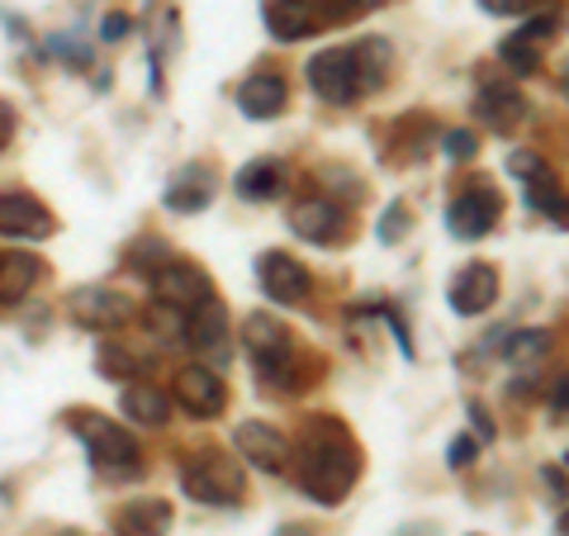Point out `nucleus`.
I'll list each match as a JSON object with an SVG mask.
<instances>
[{
  "mask_svg": "<svg viewBox=\"0 0 569 536\" xmlns=\"http://www.w3.org/2000/svg\"><path fill=\"white\" fill-rule=\"evenodd\" d=\"M290 456H295L299 489L323 508L342 504L356 485V475H361V451H356V441L347 437V427L337 418H309L305 437H299Z\"/></svg>",
  "mask_w": 569,
  "mask_h": 536,
  "instance_id": "f257e3e1",
  "label": "nucleus"
},
{
  "mask_svg": "<svg viewBox=\"0 0 569 536\" xmlns=\"http://www.w3.org/2000/svg\"><path fill=\"white\" fill-rule=\"evenodd\" d=\"M242 343H247V356H252V366L261 375V385L271 389H295V337L284 332L280 318L271 314H252L242 328Z\"/></svg>",
  "mask_w": 569,
  "mask_h": 536,
  "instance_id": "f03ea898",
  "label": "nucleus"
},
{
  "mask_svg": "<svg viewBox=\"0 0 569 536\" xmlns=\"http://www.w3.org/2000/svg\"><path fill=\"white\" fill-rule=\"evenodd\" d=\"M181 485L190 498H200V504L228 508L242 498V460L219 451V446H204V451H194L181 466Z\"/></svg>",
  "mask_w": 569,
  "mask_h": 536,
  "instance_id": "7ed1b4c3",
  "label": "nucleus"
},
{
  "mask_svg": "<svg viewBox=\"0 0 569 536\" xmlns=\"http://www.w3.org/2000/svg\"><path fill=\"white\" fill-rule=\"evenodd\" d=\"M71 433L86 441V451H91V460L100 470H110V475L138 470V441H133L129 427L110 423L104 414H86V408H77V414H71Z\"/></svg>",
  "mask_w": 569,
  "mask_h": 536,
  "instance_id": "20e7f679",
  "label": "nucleus"
},
{
  "mask_svg": "<svg viewBox=\"0 0 569 536\" xmlns=\"http://www.w3.org/2000/svg\"><path fill=\"white\" fill-rule=\"evenodd\" d=\"M503 219V195L493 190L489 176H475V181L456 195V205L447 209V228L456 238H485L493 234V224Z\"/></svg>",
  "mask_w": 569,
  "mask_h": 536,
  "instance_id": "39448f33",
  "label": "nucleus"
},
{
  "mask_svg": "<svg viewBox=\"0 0 569 536\" xmlns=\"http://www.w3.org/2000/svg\"><path fill=\"white\" fill-rule=\"evenodd\" d=\"M67 314L91 332H119L133 324V299L110 290V285H77L67 295Z\"/></svg>",
  "mask_w": 569,
  "mask_h": 536,
  "instance_id": "423d86ee",
  "label": "nucleus"
},
{
  "mask_svg": "<svg viewBox=\"0 0 569 536\" xmlns=\"http://www.w3.org/2000/svg\"><path fill=\"white\" fill-rule=\"evenodd\" d=\"M309 86L323 105H351L361 96V77H356V52L351 48H323L309 58Z\"/></svg>",
  "mask_w": 569,
  "mask_h": 536,
  "instance_id": "0eeeda50",
  "label": "nucleus"
},
{
  "mask_svg": "<svg viewBox=\"0 0 569 536\" xmlns=\"http://www.w3.org/2000/svg\"><path fill=\"white\" fill-rule=\"evenodd\" d=\"M152 295H157V304H167V309L190 314V309H200V304L213 299V285H209V276L200 271V266H190V261H162L152 271Z\"/></svg>",
  "mask_w": 569,
  "mask_h": 536,
  "instance_id": "6e6552de",
  "label": "nucleus"
},
{
  "mask_svg": "<svg viewBox=\"0 0 569 536\" xmlns=\"http://www.w3.org/2000/svg\"><path fill=\"white\" fill-rule=\"evenodd\" d=\"M58 234L48 205L29 190H0V238H20V242H43Z\"/></svg>",
  "mask_w": 569,
  "mask_h": 536,
  "instance_id": "1a4fd4ad",
  "label": "nucleus"
},
{
  "mask_svg": "<svg viewBox=\"0 0 569 536\" xmlns=\"http://www.w3.org/2000/svg\"><path fill=\"white\" fill-rule=\"evenodd\" d=\"M257 280H261V290L271 304H305L309 290H313V280H309V266L290 257V252H261L257 257Z\"/></svg>",
  "mask_w": 569,
  "mask_h": 536,
  "instance_id": "9d476101",
  "label": "nucleus"
},
{
  "mask_svg": "<svg viewBox=\"0 0 569 536\" xmlns=\"http://www.w3.org/2000/svg\"><path fill=\"white\" fill-rule=\"evenodd\" d=\"M171 395H176V404H181L186 414H194V418H219L223 408H228V385H223L209 366H186V370H176Z\"/></svg>",
  "mask_w": 569,
  "mask_h": 536,
  "instance_id": "9b49d317",
  "label": "nucleus"
},
{
  "mask_svg": "<svg viewBox=\"0 0 569 536\" xmlns=\"http://www.w3.org/2000/svg\"><path fill=\"white\" fill-rule=\"evenodd\" d=\"M290 228L305 242H342V234H347V214H342V205H332L328 195H305V200H295L290 205Z\"/></svg>",
  "mask_w": 569,
  "mask_h": 536,
  "instance_id": "f8f14e48",
  "label": "nucleus"
},
{
  "mask_svg": "<svg viewBox=\"0 0 569 536\" xmlns=\"http://www.w3.org/2000/svg\"><path fill=\"white\" fill-rule=\"evenodd\" d=\"M328 0H266V29L276 39L295 43V39H309L323 24H332V14L323 10Z\"/></svg>",
  "mask_w": 569,
  "mask_h": 536,
  "instance_id": "ddd939ff",
  "label": "nucleus"
},
{
  "mask_svg": "<svg viewBox=\"0 0 569 536\" xmlns=\"http://www.w3.org/2000/svg\"><path fill=\"white\" fill-rule=\"evenodd\" d=\"M451 309L460 318H475V314H489L493 304H498V271L489 261H470V266H460L456 280H451Z\"/></svg>",
  "mask_w": 569,
  "mask_h": 536,
  "instance_id": "4468645a",
  "label": "nucleus"
},
{
  "mask_svg": "<svg viewBox=\"0 0 569 536\" xmlns=\"http://www.w3.org/2000/svg\"><path fill=\"white\" fill-rule=\"evenodd\" d=\"M475 115L485 119L493 133H512L527 119V100H522V91L512 81H479Z\"/></svg>",
  "mask_w": 569,
  "mask_h": 536,
  "instance_id": "2eb2a0df",
  "label": "nucleus"
},
{
  "mask_svg": "<svg viewBox=\"0 0 569 536\" xmlns=\"http://www.w3.org/2000/svg\"><path fill=\"white\" fill-rule=\"evenodd\" d=\"M238 451H242V460H252V466L266 475H280L290 466V446H284V437L271 423H257V418L238 427Z\"/></svg>",
  "mask_w": 569,
  "mask_h": 536,
  "instance_id": "dca6fc26",
  "label": "nucleus"
},
{
  "mask_svg": "<svg viewBox=\"0 0 569 536\" xmlns=\"http://www.w3.org/2000/svg\"><path fill=\"white\" fill-rule=\"evenodd\" d=\"M284 100H290V86H284L280 71H257V77H247L238 86V110L247 119H276L284 110Z\"/></svg>",
  "mask_w": 569,
  "mask_h": 536,
  "instance_id": "f3484780",
  "label": "nucleus"
},
{
  "mask_svg": "<svg viewBox=\"0 0 569 536\" xmlns=\"http://www.w3.org/2000/svg\"><path fill=\"white\" fill-rule=\"evenodd\" d=\"M171 532V504L167 498H129L114 513V536H167Z\"/></svg>",
  "mask_w": 569,
  "mask_h": 536,
  "instance_id": "a211bd4d",
  "label": "nucleus"
},
{
  "mask_svg": "<svg viewBox=\"0 0 569 536\" xmlns=\"http://www.w3.org/2000/svg\"><path fill=\"white\" fill-rule=\"evenodd\" d=\"M119 404H123V418H133L142 427H167V418H171V395L162 385H148V380L123 385Z\"/></svg>",
  "mask_w": 569,
  "mask_h": 536,
  "instance_id": "6ab92c4d",
  "label": "nucleus"
},
{
  "mask_svg": "<svg viewBox=\"0 0 569 536\" xmlns=\"http://www.w3.org/2000/svg\"><path fill=\"white\" fill-rule=\"evenodd\" d=\"M209 200H213V176L204 167H186L167 186V209H176V214H200V209H209Z\"/></svg>",
  "mask_w": 569,
  "mask_h": 536,
  "instance_id": "aec40b11",
  "label": "nucleus"
},
{
  "mask_svg": "<svg viewBox=\"0 0 569 536\" xmlns=\"http://www.w3.org/2000/svg\"><path fill=\"white\" fill-rule=\"evenodd\" d=\"M223 337H228V314H223L219 299L190 309V318H186V347L209 351V347H223Z\"/></svg>",
  "mask_w": 569,
  "mask_h": 536,
  "instance_id": "412c9836",
  "label": "nucleus"
},
{
  "mask_svg": "<svg viewBox=\"0 0 569 536\" xmlns=\"http://www.w3.org/2000/svg\"><path fill=\"white\" fill-rule=\"evenodd\" d=\"M43 276V261L29 257V252H14V257H0V304H20L33 285Z\"/></svg>",
  "mask_w": 569,
  "mask_h": 536,
  "instance_id": "4be33fe9",
  "label": "nucleus"
},
{
  "mask_svg": "<svg viewBox=\"0 0 569 536\" xmlns=\"http://www.w3.org/2000/svg\"><path fill=\"white\" fill-rule=\"evenodd\" d=\"M233 186H238L242 200H276L284 190V171H280V162H271V157H261V162H247L238 171Z\"/></svg>",
  "mask_w": 569,
  "mask_h": 536,
  "instance_id": "5701e85b",
  "label": "nucleus"
},
{
  "mask_svg": "<svg viewBox=\"0 0 569 536\" xmlns=\"http://www.w3.org/2000/svg\"><path fill=\"white\" fill-rule=\"evenodd\" d=\"M527 205L537 209V214H546L550 224L569 228V190H565L560 181H550V176H541V181L527 186Z\"/></svg>",
  "mask_w": 569,
  "mask_h": 536,
  "instance_id": "b1692460",
  "label": "nucleus"
},
{
  "mask_svg": "<svg viewBox=\"0 0 569 536\" xmlns=\"http://www.w3.org/2000/svg\"><path fill=\"white\" fill-rule=\"evenodd\" d=\"M356 52V77H361L366 91H376V86H385V71H389V43L385 39H366Z\"/></svg>",
  "mask_w": 569,
  "mask_h": 536,
  "instance_id": "393cba45",
  "label": "nucleus"
},
{
  "mask_svg": "<svg viewBox=\"0 0 569 536\" xmlns=\"http://www.w3.org/2000/svg\"><path fill=\"white\" fill-rule=\"evenodd\" d=\"M546 347H550V332L546 328H522V332L508 337L503 356H508L512 366H531V361H541V356H546Z\"/></svg>",
  "mask_w": 569,
  "mask_h": 536,
  "instance_id": "a878e982",
  "label": "nucleus"
},
{
  "mask_svg": "<svg viewBox=\"0 0 569 536\" xmlns=\"http://www.w3.org/2000/svg\"><path fill=\"white\" fill-rule=\"evenodd\" d=\"M498 58H503L518 77H531V71L541 67V52H537V43L527 39V33H512V39H503L498 43Z\"/></svg>",
  "mask_w": 569,
  "mask_h": 536,
  "instance_id": "bb28decb",
  "label": "nucleus"
},
{
  "mask_svg": "<svg viewBox=\"0 0 569 536\" xmlns=\"http://www.w3.org/2000/svg\"><path fill=\"white\" fill-rule=\"evenodd\" d=\"M508 171L531 186V181H541V176H546V162H541V152H531V148H512L508 152Z\"/></svg>",
  "mask_w": 569,
  "mask_h": 536,
  "instance_id": "cd10ccee",
  "label": "nucleus"
},
{
  "mask_svg": "<svg viewBox=\"0 0 569 536\" xmlns=\"http://www.w3.org/2000/svg\"><path fill=\"white\" fill-rule=\"evenodd\" d=\"M441 148H447L451 162H470V157L479 152V138H475L470 129H451L447 138H441Z\"/></svg>",
  "mask_w": 569,
  "mask_h": 536,
  "instance_id": "c85d7f7f",
  "label": "nucleus"
},
{
  "mask_svg": "<svg viewBox=\"0 0 569 536\" xmlns=\"http://www.w3.org/2000/svg\"><path fill=\"white\" fill-rule=\"evenodd\" d=\"M403 234H408V209L389 205V209H385V219H380V242H399Z\"/></svg>",
  "mask_w": 569,
  "mask_h": 536,
  "instance_id": "c756f323",
  "label": "nucleus"
},
{
  "mask_svg": "<svg viewBox=\"0 0 569 536\" xmlns=\"http://www.w3.org/2000/svg\"><path fill=\"white\" fill-rule=\"evenodd\" d=\"M475 456H479V441H475V437H456V441H451V451H447V460H451L456 470H466Z\"/></svg>",
  "mask_w": 569,
  "mask_h": 536,
  "instance_id": "7c9ffc66",
  "label": "nucleus"
},
{
  "mask_svg": "<svg viewBox=\"0 0 569 536\" xmlns=\"http://www.w3.org/2000/svg\"><path fill=\"white\" fill-rule=\"evenodd\" d=\"M550 414H556L560 423H569V370L556 380V389H550Z\"/></svg>",
  "mask_w": 569,
  "mask_h": 536,
  "instance_id": "2f4dec72",
  "label": "nucleus"
},
{
  "mask_svg": "<svg viewBox=\"0 0 569 536\" xmlns=\"http://www.w3.org/2000/svg\"><path fill=\"white\" fill-rule=\"evenodd\" d=\"M14 142V110H10V100H0V152H6Z\"/></svg>",
  "mask_w": 569,
  "mask_h": 536,
  "instance_id": "473e14b6",
  "label": "nucleus"
},
{
  "mask_svg": "<svg viewBox=\"0 0 569 536\" xmlns=\"http://www.w3.org/2000/svg\"><path fill=\"white\" fill-rule=\"evenodd\" d=\"M489 14H527V0H479Z\"/></svg>",
  "mask_w": 569,
  "mask_h": 536,
  "instance_id": "72a5a7b5",
  "label": "nucleus"
},
{
  "mask_svg": "<svg viewBox=\"0 0 569 536\" xmlns=\"http://www.w3.org/2000/svg\"><path fill=\"white\" fill-rule=\"evenodd\" d=\"M100 33H104V43H114V39H123V33H129V20H123V14H110V20L100 24Z\"/></svg>",
  "mask_w": 569,
  "mask_h": 536,
  "instance_id": "f704fd0d",
  "label": "nucleus"
},
{
  "mask_svg": "<svg viewBox=\"0 0 569 536\" xmlns=\"http://www.w3.org/2000/svg\"><path fill=\"white\" fill-rule=\"evenodd\" d=\"M470 423L479 427V441H493V427H489V414L479 404H470Z\"/></svg>",
  "mask_w": 569,
  "mask_h": 536,
  "instance_id": "c9c22d12",
  "label": "nucleus"
},
{
  "mask_svg": "<svg viewBox=\"0 0 569 536\" xmlns=\"http://www.w3.org/2000/svg\"><path fill=\"white\" fill-rule=\"evenodd\" d=\"M351 10H376V6H385V0H347Z\"/></svg>",
  "mask_w": 569,
  "mask_h": 536,
  "instance_id": "e433bc0d",
  "label": "nucleus"
},
{
  "mask_svg": "<svg viewBox=\"0 0 569 536\" xmlns=\"http://www.w3.org/2000/svg\"><path fill=\"white\" fill-rule=\"evenodd\" d=\"M560 532H565V536H569V513H565V517H560Z\"/></svg>",
  "mask_w": 569,
  "mask_h": 536,
  "instance_id": "4c0bfd02",
  "label": "nucleus"
},
{
  "mask_svg": "<svg viewBox=\"0 0 569 536\" xmlns=\"http://www.w3.org/2000/svg\"><path fill=\"white\" fill-rule=\"evenodd\" d=\"M565 466H569V451H565Z\"/></svg>",
  "mask_w": 569,
  "mask_h": 536,
  "instance_id": "58836bf2",
  "label": "nucleus"
}]
</instances>
